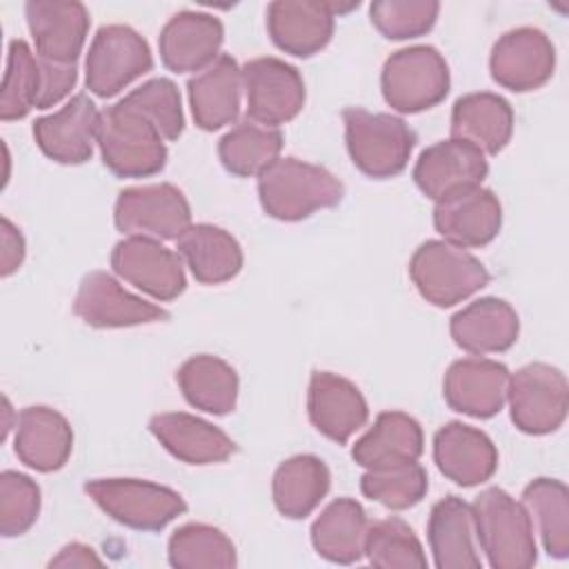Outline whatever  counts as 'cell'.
I'll return each instance as SVG.
<instances>
[{
  "mask_svg": "<svg viewBox=\"0 0 569 569\" xmlns=\"http://www.w3.org/2000/svg\"><path fill=\"white\" fill-rule=\"evenodd\" d=\"M282 151V133L278 127H269L244 118L229 129L218 142V156L222 167L240 178L260 176Z\"/></svg>",
  "mask_w": 569,
  "mask_h": 569,
  "instance_id": "obj_35",
  "label": "cell"
},
{
  "mask_svg": "<svg viewBox=\"0 0 569 569\" xmlns=\"http://www.w3.org/2000/svg\"><path fill=\"white\" fill-rule=\"evenodd\" d=\"M409 276L418 293L436 307H453L489 282L485 264L447 240L422 242L409 260Z\"/></svg>",
  "mask_w": 569,
  "mask_h": 569,
  "instance_id": "obj_5",
  "label": "cell"
},
{
  "mask_svg": "<svg viewBox=\"0 0 569 569\" xmlns=\"http://www.w3.org/2000/svg\"><path fill=\"white\" fill-rule=\"evenodd\" d=\"M522 505L551 558L569 556V491L556 478H536L522 489Z\"/></svg>",
  "mask_w": 569,
  "mask_h": 569,
  "instance_id": "obj_36",
  "label": "cell"
},
{
  "mask_svg": "<svg viewBox=\"0 0 569 569\" xmlns=\"http://www.w3.org/2000/svg\"><path fill=\"white\" fill-rule=\"evenodd\" d=\"M149 431L178 460L187 465H213L227 460L236 451V442L216 425L184 413H156Z\"/></svg>",
  "mask_w": 569,
  "mask_h": 569,
  "instance_id": "obj_26",
  "label": "cell"
},
{
  "mask_svg": "<svg viewBox=\"0 0 569 569\" xmlns=\"http://www.w3.org/2000/svg\"><path fill=\"white\" fill-rule=\"evenodd\" d=\"M111 267L122 280L160 302L178 298L187 287L180 253L153 238L127 236L116 242Z\"/></svg>",
  "mask_w": 569,
  "mask_h": 569,
  "instance_id": "obj_12",
  "label": "cell"
},
{
  "mask_svg": "<svg viewBox=\"0 0 569 569\" xmlns=\"http://www.w3.org/2000/svg\"><path fill=\"white\" fill-rule=\"evenodd\" d=\"M427 489L429 478L422 465H418V460L367 469L360 478V491L369 500L380 502L382 507L396 511L418 505L425 498Z\"/></svg>",
  "mask_w": 569,
  "mask_h": 569,
  "instance_id": "obj_40",
  "label": "cell"
},
{
  "mask_svg": "<svg viewBox=\"0 0 569 569\" xmlns=\"http://www.w3.org/2000/svg\"><path fill=\"white\" fill-rule=\"evenodd\" d=\"M476 538L493 569H529L538 549L533 522L522 502L500 487H489L471 505Z\"/></svg>",
  "mask_w": 569,
  "mask_h": 569,
  "instance_id": "obj_2",
  "label": "cell"
},
{
  "mask_svg": "<svg viewBox=\"0 0 569 569\" xmlns=\"http://www.w3.org/2000/svg\"><path fill=\"white\" fill-rule=\"evenodd\" d=\"M24 18L40 58L76 64L89 31V11L82 2L29 0Z\"/></svg>",
  "mask_w": 569,
  "mask_h": 569,
  "instance_id": "obj_18",
  "label": "cell"
},
{
  "mask_svg": "<svg viewBox=\"0 0 569 569\" xmlns=\"http://www.w3.org/2000/svg\"><path fill=\"white\" fill-rule=\"evenodd\" d=\"M449 331L453 342L469 353H500L516 345L520 320L507 300L487 296L460 309L451 318Z\"/></svg>",
  "mask_w": 569,
  "mask_h": 569,
  "instance_id": "obj_27",
  "label": "cell"
},
{
  "mask_svg": "<svg viewBox=\"0 0 569 569\" xmlns=\"http://www.w3.org/2000/svg\"><path fill=\"white\" fill-rule=\"evenodd\" d=\"M49 567H102V560L91 547L82 542H71L62 547L56 558L49 560Z\"/></svg>",
  "mask_w": 569,
  "mask_h": 569,
  "instance_id": "obj_45",
  "label": "cell"
},
{
  "mask_svg": "<svg viewBox=\"0 0 569 569\" xmlns=\"http://www.w3.org/2000/svg\"><path fill=\"white\" fill-rule=\"evenodd\" d=\"M331 473L327 465L311 453L291 456L278 465L271 482L276 509L291 520L309 516L327 496Z\"/></svg>",
  "mask_w": 569,
  "mask_h": 569,
  "instance_id": "obj_33",
  "label": "cell"
},
{
  "mask_svg": "<svg viewBox=\"0 0 569 569\" xmlns=\"http://www.w3.org/2000/svg\"><path fill=\"white\" fill-rule=\"evenodd\" d=\"M0 224H2V231H0V238H2V269H0V273L7 278L24 260V240H22L20 229H16L11 224V220L2 218Z\"/></svg>",
  "mask_w": 569,
  "mask_h": 569,
  "instance_id": "obj_44",
  "label": "cell"
},
{
  "mask_svg": "<svg viewBox=\"0 0 569 569\" xmlns=\"http://www.w3.org/2000/svg\"><path fill=\"white\" fill-rule=\"evenodd\" d=\"M365 556L380 569H425L427 558L413 529L398 516L369 522Z\"/></svg>",
  "mask_w": 569,
  "mask_h": 569,
  "instance_id": "obj_39",
  "label": "cell"
},
{
  "mask_svg": "<svg viewBox=\"0 0 569 569\" xmlns=\"http://www.w3.org/2000/svg\"><path fill=\"white\" fill-rule=\"evenodd\" d=\"M342 122L351 162L365 176L385 180L405 171L416 147V133L402 118L349 107L342 111Z\"/></svg>",
  "mask_w": 569,
  "mask_h": 569,
  "instance_id": "obj_4",
  "label": "cell"
},
{
  "mask_svg": "<svg viewBox=\"0 0 569 569\" xmlns=\"http://www.w3.org/2000/svg\"><path fill=\"white\" fill-rule=\"evenodd\" d=\"M438 11L436 0H378L371 2L369 18L385 38L407 40L431 31Z\"/></svg>",
  "mask_w": 569,
  "mask_h": 569,
  "instance_id": "obj_41",
  "label": "cell"
},
{
  "mask_svg": "<svg viewBox=\"0 0 569 569\" xmlns=\"http://www.w3.org/2000/svg\"><path fill=\"white\" fill-rule=\"evenodd\" d=\"M311 425L329 440L345 445L369 418V407L360 389L331 371H313L307 391Z\"/></svg>",
  "mask_w": 569,
  "mask_h": 569,
  "instance_id": "obj_21",
  "label": "cell"
},
{
  "mask_svg": "<svg viewBox=\"0 0 569 569\" xmlns=\"http://www.w3.org/2000/svg\"><path fill=\"white\" fill-rule=\"evenodd\" d=\"M100 111L87 93L73 96L60 111L33 122V138L40 151L60 164H82L98 142Z\"/></svg>",
  "mask_w": 569,
  "mask_h": 569,
  "instance_id": "obj_16",
  "label": "cell"
},
{
  "mask_svg": "<svg viewBox=\"0 0 569 569\" xmlns=\"http://www.w3.org/2000/svg\"><path fill=\"white\" fill-rule=\"evenodd\" d=\"M73 449V431L62 413L51 407L33 405L18 413L13 451L29 469L40 473L58 471L67 465Z\"/></svg>",
  "mask_w": 569,
  "mask_h": 569,
  "instance_id": "obj_24",
  "label": "cell"
},
{
  "mask_svg": "<svg viewBox=\"0 0 569 569\" xmlns=\"http://www.w3.org/2000/svg\"><path fill=\"white\" fill-rule=\"evenodd\" d=\"M489 173L487 158L473 144L449 138L427 147L413 167L416 187L433 202L480 187Z\"/></svg>",
  "mask_w": 569,
  "mask_h": 569,
  "instance_id": "obj_15",
  "label": "cell"
},
{
  "mask_svg": "<svg viewBox=\"0 0 569 569\" xmlns=\"http://www.w3.org/2000/svg\"><path fill=\"white\" fill-rule=\"evenodd\" d=\"M84 491L107 516L138 531H160L187 511L178 491L138 478H96Z\"/></svg>",
  "mask_w": 569,
  "mask_h": 569,
  "instance_id": "obj_7",
  "label": "cell"
},
{
  "mask_svg": "<svg viewBox=\"0 0 569 569\" xmlns=\"http://www.w3.org/2000/svg\"><path fill=\"white\" fill-rule=\"evenodd\" d=\"M187 91L196 124L204 131H218L238 118L242 67L229 53H220L187 82Z\"/></svg>",
  "mask_w": 569,
  "mask_h": 569,
  "instance_id": "obj_25",
  "label": "cell"
},
{
  "mask_svg": "<svg viewBox=\"0 0 569 569\" xmlns=\"http://www.w3.org/2000/svg\"><path fill=\"white\" fill-rule=\"evenodd\" d=\"M433 460L440 473L460 487L480 485L498 469V451L491 438L458 420L436 431Z\"/></svg>",
  "mask_w": 569,
  "mask_h": 569,
  "instance_id": "obj_23",
  "label": "cell"
},
{
  "mask_svg": "<svg viewBox=\"0 0 569 569\" xmlns=\"http://www.w3.org/2000/svg\"><path fill=\"white\" fill-rule=\"evenodd\" d=\"M436 231L462 249L489 244L502 224V207L493 191L471 187L458 191L433 207Z\"/></svg>",
  "mask_w": 569,
  "mask_h": 569,
  "instance_id": "obj_20",
  "label": "cell"
},
{
  "mask_svg": "<svg viewBox=\"0 0 569 569\" xmlns=\"http://www.w3.org/2000/svg\"><path fill=\"white\" fill-rule=\"evenodd\" d=\"M553 42L536 27H518L502 33L489 56L491 78L518 93L540 89L553 76Z\"/></svg>",
  "mask_w": 569,
  "mask_h": 569,
  "instance_id": "obj_13",
  "label": "cell"
},
{
  "mask_svg": "<svg viewBox=\"0 0 569 569\" xmlns=\"http://www.w3.org/2000/svg\"><path fill=\"white\" fill-rule=\"evenodd\" d=\"M42 62L24 40H11L0 91V118L4 122L24 118L40 109L42 100Z\"/></svg>",
  "mask_w": 569,
  "mask_h": 569,
  "instance_id": "obj_37",
  "label": "cell"
},
{
  "mask_svg": "<svg viewBox=\"0 0 569 569\" xmlns=\"http://www.w3.org/2000/svg\"><path fill=\"white\" fill-rule=\"evenodd\" d=\"M242 89L247 93V118L278 127L293 120L305 104V82L300 71L271 56L242 64Z\"/></svg>",
  "mask_w": 569,
  "mask_h": 569,
  "instance_id": "obj_11",
  "label": "cell"
},
{
  "mask_svg": "<svg viewBox=\"0 0 569 569\" xmlns=\"http://www.w3.org/2000/svg\"><path fill=\"white\" fill-rule=\"evenodd\" d=\"M509 376V369L498 360L460 358L445 373L442 396L453 411L485 420L502 409Z\"/></svg>",
  "mask_w": 569,
  "mask_h": 569,
  "instance_id": "obj_17",
  "label": "cell"
},
{
  "mask_svg": "<svg viewBox=\"0 0 569 569\" xmlns=\"http://www.w3.org/2000/svg\"><path fill=\"white\" fill-rule=\"evenodd\" d=\"M333 2L276 0L267 7V31L273 44L291 56L309 58L327 47L333 36Z\"/></svg>",
  "mask_w": 569,
  "mask_h": 569,
  "instance_id": "obj_19",
  "label": "cell"
},
{
  "mask_svg": "<svg viewBox=\"0 0 569 569\" xmlns=\"http://www.w3.org/2000/svg\"><path fill=\"white\" fill-rule=\"evenodd\" d=\"M425 438L416 418L405 411H382L373 427L356 440L351 458L365 469L411 462L422 456Z\"/></svg>",
  "mask_w": 569,
  "mask_h": 569,
  "instance_id": "obj_30",
  "label": "cell"
},
{
  "mask_svg": "<svg viewBox=\"0 0 569 569\" xmlns=\"http://www.w3.org/2000/svg\"><path fill=\"white\" fill-rule=\"evenodd\" d=\"M40 513V487L24 473L2 471L0 476V533L22 536Z\"/></svg>",
  "mask_w": 569,
  "mask_h": 569,
  "instance_id": "obj_43",
  "label": "cell"
},
{
  "mask_svg": "<svg viewBox=\"0 0 569 569\" xmlns=\"http://www.w3.org/2000/svg\"><path fill=\"white\" fill-rule=\"evenodd\" d=\"M449 84V67L442 53L429 44L391 53L380 76L385 102L400 113H418L436 107L447 98Z\"/></svg>",
  "mask_w": 569,
  "mask_h": 569,
  "instance_id": "obj_6",
  "label": "cell"
},
{
  "mask_svg": "<svg viewBox=\"0 0 569 569\" xmlns=\"http://www.w3.org/2000/svg\"><path fill=\"white\" fill-rule=\"evenodd\" d=\"M236 562V547L218 527L187 522L169 538V565L176 569H229Z\"/></svg>",
  "mask_w": 569,
  "mask_h": 569,
  "instance_id": "obj_38",
  "label": "cell"
},
{
  "mask_svg": "<svg viewBox=\"0 0 569 569\" xmlns=\"http://www.w3.org/2000/svg\"><path fill=\"white\" fill-rule=\"evenodd\" d=\"M184 400L213 416L233 411L238 400V373L218 356L200 353L184 360L176 373Z\"/></svg>",
  "mask_w": 569,
  "mask_h": 569,
  "instance_id": "obj_34",
  "label": "cell"
},
{
  "mask_svg": "<svg viewBox=\"0 0 569 569\" xmlns=\"http://www.w3.org/2000/svg\"><path fill=\"white\" fill-rule=\"evenodd\" d=\"M98 147L104 167L118 178H147L167 164L164 138L124 100L100 113Z\"/></svg>",
  "mask_w": 569,
  "mask_h": 569,
  "instance_id": "obj_3",
  "label": "cell"
},
{
  "mask_svg": "<svg viewBox=\"0 0 569 569\" xmlns=\"http://www.w3.org/2000/svg\"><path fill=\"white\" fill-rule=\"evenodd\" d=\"M224 40L222 22L202 11H180L160 31L158 49L162 64L173 73L202 71L220 53Z\"/></svg>",
  "mask_w": 569,
  "mask_h": 569,
  "instance_id": "obj_22",
  "label": "cell"
},
{
  "mask_svg": "<svg viewBox=\"0 0 569 569\" xmlns=\"http://www.w3.org/2000/svg\"><path fill=\"white\" fill-rule=\"evenodd\" d=\"M427 538L438 569H480L471 505L447 496L431 507Z\"/></svg>",
  "mask_w": 569,
  "mask_h": 569,
  "instance_id": "obj_28",
  "label": "cell"
},
{
  "mask_svg": "<svg viewBox=\"0 0 569 569\" xmlns=\"http://www.w3.org/2000/svg\"><path fill=\"white\" fill-rule=\"evenodd\" d=\"M369 520L353 498H336L311 525V545L329 562L351 565L365 556Z\"/></svg>",
  "mask_w": 569,
  "mask_h": 569,
  "instance_id": "obj_31",
  "label": "cell"
},
{
  "mask_svg": "<svg viewBox=\"0 0 569 569\" xmlns=\"http://www.w3.org/2000/svg\"><path fill=\"white\" fill-rule=\"evenodd\" d=\"M153 58L147 40L127 24H104L89 44L84 60L87 89L98 98L120 93L142 73L151 71Z\"/></svg>",
  "mask_w": 569,
  "mask_h": 569,
  "instance_id": "obj_9",
  "label": "cell"
},
{
  "mask_svg": "<svg viewBox=\"0 0 569 569\" xmlns=\"http://www.w3.org/2000/svg\"><path fill=\"white\" fill-rule=\"evenodd\" d=\"M178 253L202 284L227 282L242 269L238 240L216 224H191L178 238Z\"/></svg>",
  "mask_w": 569,
  "mask_h": 569,
  "instance_id": "obj_32",
  "label": "cell"
},
{
  "mask_svg": "<svg viewBox=\"0 0 569 569\" xmlns=\"http://www.w3.org/2000/svg\"><path fill=\"white\" fill-rule=\"evenodd\" d=\"M345 196L342 182L320 164L278 158L258 176V198L267 216L298 222L318 209L336 207Z\"/></svg>",
  "mask_w": 569,
  "mask_h": 569,
  "instance_id": "obj_1",
  "label": "cell"
},
{
  "mask_svg": "<svg viewBox=\"0 0 569 569\" xmlns=\"http://www.w3.org/2000/svg\"><path fill=\"white\" fill-rule=\"evenodd\" d=\"M507 402L513 425L529 436H545L556 431L569 407V387L560 369L531 362L509 376Z\"/></svg>",
  "mask_w": 569,
  "mask_h": 569,
  "instance_id": "obj_8",
  "label": "cell"
},
{
  "mask_svg": "<svg viewBox=\"0 0 569 569\" xmlns=\"http://www.w3.org/2000/svg\"><path fill=\"white\" fill-rule=\"evenodd\" d=\"M73 311L89 327L118 329L167 320L169 313L153 302L127 291L111 273L91 271L80 280Z\"/></svg>",
  "mask_w": 569,
  "mask_h": 569,
  "instance_id": "obj_14",
  "label": "cell"
},
{
  "mask_svg": "<svg viewBox=\"0 0 569 569\" xmlns=\"http://www.w3.org/2000/svg\"><path fill=\"white\" fill-rule=\"evenodd\" d=\"M511 131L513 109L498 93H467L451 109V138L473 144L485 156L502 151L511 140Z\"/></svg>",
  "mask_w": 569,
  "mask_h": 569,
  "instance_id": "obj_29",
  "label": "cell"
},
{
  "mask_svg": "<svg viewBox=\"0 0 569 569\" xmlns=\"http://www.w3.org/2000/svg\"><path fill=\"white\" fill-rule=\"evenodd\" d=\"M138 109L164 140H178L184 129V113L178 87L169 78H153L122 98Z\"/></svg>",
  "mask_w": 569,
  "mask_h": 569,
  "instance_id": "obj_42",
  "label": "cell"
},
{
  "mask_svg": "<svg viewBox=\"0 0 569 569\" xmlns=\"http://www.w3.org/2000/svg\"><path fill=\"white\" fill-rule=\"evenodd\" d=\"M113 222L127 236L178 240L191 227V207L169 182L129 187L118 193Z\"/></svg>",
  "mask_w": 569,
  "mask_h": 569,
  "instance_id": "obj_10",
  "label": "cell"
}]
</instances>
